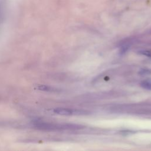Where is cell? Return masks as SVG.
Segmentation results:
<instances>
[{"label": "cell", "mask_w": 151, "mask_h": 151, "mask_svg": "<svg viewBox=\"0 0 151 151\" xmlns=\"http://www.w3.org/2000/svg\"><path fill=\"white\" fill-rule=\"evenodd\" d=\"M55 114L62 115V116H70V115H77L86 113V112L81 110H77L76 109H71L68 108L58 107L55 108L53 110Z\"/></svg>", "instance_id": "6da1fadb"}, {"label": "cell", "mask_w": 151, "mask_h": 151, "mask_svg": "<svg viewBox=\"0 0 151 151\" xmlns=\"http://www.w3.org/2000/svg\"><path fill=\"white\" fill-rule=\"evenodd\" d=\"M140 85L144 89L151 90V78L143 80L142 81H141Z\"/></svg>", "instance_id": "7a4b0ae2"}, {"label": "cell", "mask_w": 151, "mask_h": 151, "mask_svg": "<svg viewBox=\"0 0 151 151\" xmlns=\"http://www.w3.org/2000/svg\"><path fill=\"white\" fill-rule=\"evenodd\" d=\"M138 53L140 55H145L148 57H151V50H142L138 51Z\"/></svg>", "instance_id": "3957f363"}, {"label": "cell", "mask_w": 151, "mask_h": 151, "mask_svg": "<svg viewBox=\"0 0 151 151\" xmlns=\"http://www.w3.org/2000/svg\"><path fill=\"white\" fill-rule=\"evenodd\" d=\"M139 74L140 75L143 76V75H149L151 74V70L149 69H146V68H142L139 71Z\"/></svg>", "instance_id": "277c9868"}, {"label": "cell", "mask_w": 151, "mask_h": 151, "mask_svg": "<svg viewBox=\"0 0 151 151\" xmlns=\"http://www.w3.org/2000/svg\"><path fill=\"white\" fill-rule=\"evenodd\" d=\"M129 48V47L127 45H124V46H122L120 49V51H119V53L120 55H123L128 50Z\"/></svg>", "instance_id": "5b68a950"}, {"label": "cell", "mask_w": 151, "mask_h": 151, "mask_svg": "<svg viewBox=\"0 0 151 151\" xmlns=\"http://www.w3.org/2000/svg\"><path fill=\"white\" fill-rule=\"evenodd\" d=\"M4 0H0V17L2 14L4 8Z\"/></svg>", "instance_id": "8992f818"}]
</instances>
